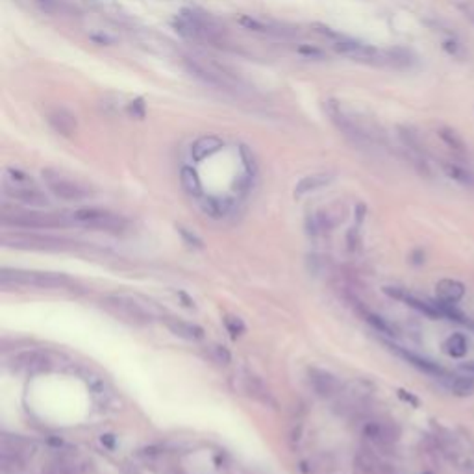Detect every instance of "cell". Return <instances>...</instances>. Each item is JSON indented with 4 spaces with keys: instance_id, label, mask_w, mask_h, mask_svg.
I'll list each match as a JSON object with an SVG mask.
<instances>
[{
    "instance_id": "cell-36",
    "label": "cell",
    "mask_w": 474,
    "mask_h": 474,
    "mask_svg": "<svg viewBox=\"0 0 474 474\" xmlns=\"http://www.w3.org/2000/svg\"><path fill=\"white\" fill-rule=\"evenodd\" d=\"M180 232H181V236L186 237V239H189L191 243H195L196 247H202V243H200V239H196V237L193 236V233H189V232H187L186 228H180Z\"/></svg>"
},
{
    "instance_id": "cell-10",
    "label": "cell",
    "mask_w": 474,
    "mask_h": 474,
    "mask_svg": "<svg viewBox=\"0 0 474 474\" xmlns=\"http://www.w3.org/2000/svg\"><path fill=\"white\" fill-rule=\"evenodd\" d=\"M6 247L15 248H32V251H73L76 248V243L60 239L52 236H15V237H2Z\"/></svg>"
},
{
    "instance_id": "cell-18",
    "label": "cell",
    "mask_w": 474,
    "mask_h": 474,
    "mask_svg": "<svg viewBox=\"0 0 474 474\" xmlns=\"http://www.w3.org/2000/svg\"><path fill=\"white\" fill-rule=\"evenodd\" d=\"M465 291H467V289H465V285L461 284V282L451 278L441 280V282H437L436 285L437 300L443 304H452V306H455V304L465 297Z\"/></svg>"
},
{
    "instance_id": "cell-15",
    "label": "cell",
    "mask_w": 474,
    "mask_h": 474,
    "mask_svg": "<svg viewBox=\"0 0 474 474\" xmlns=\"http://www.w3.org/2000/svg\"><path fill=\"white\" fill-rule=\"evenodd\" d=\"M51 367V362L43 352H21L11 359V369L17 372H41Z\"/></svg>"
},
{
    "instance_id": "cell-25",
    "label": "cell",
    "mask_w": 474,
    "mask_h": 474,
    "mask_svg": "<svg viewBox=\"0 0 474 474\" xmlns=\"http://www.w3.org/2000/svg\"><path fill=\"white\" fill-rule=\"evenodd\" d=\"M446 387L451 393H454L455 396H470L474 393V378L469 376H451L445 380Z\"/></svg>"
},
{
    "instance_id": "cell-13",
    "label": "cell",
    "mask_w": 474,
    "mask_h": 474,
    "mask_svg": "<svg viewBox=\"0 0 474 474\" xmlns=\"http://www.w3.org/2000/svg\"><path fill=\"white\" fill-rule=\"evenodd\" d=\"M334 51L343 54L347 58H352V60L358 61H380L384 60V56L376 47L367 45V43H359V41H350V39H339V41L334 43Z\"/></svg>"
},
{
    "instance_id": "cell-16",
    "label": "cell",
    "mask_w": 474,
    "mask_h": 474,
    "mask_svg": "<svg viewBox=\"0 0 474 474\" xmlns=\"http://www.w3.org/2000/svg\"><path fill=\"white\" fill-rule=\"evenodd\" d=\"M47 122L51 125V128L56 134L63 135V137H70V135L76 134V128H78V122H76V117L70 112H67L65 107H54L47 113Z\"/></svg>"
},
{
    "instance_id": "cell-28",
    "label": "cell",
    "mask_w": 474,
    "mask_h": 474,
    "mask_svg": "<svg viewBox=\"0 0 474 474\" xmlns=\"http://www.w3.org/2000/svg\"><path fill=\"white\" fill-rule=\"evenodd\" d=\"M439 137H441L443 143H445L452 152L461 154V156L467 152V144H465V141L461 139L460 134H455L452 128H441V130H439Z\"/></svg>"
},
{
    "instance_id": "cell-19",
    "label": "cell",
    "mask_w": 474,
    "mask_h": 474,
    "mask_svg": "<svg viewBox=\"0 0 474 474\" xmlns=\"http://www.w3.org/2000/svg\"><path fill=\"white\" fill-rule=\"evenodd\" d=\"M396 352H399V356H402L406 362H409L411 365H414V367L421 369V371L426 372V374H432V376L439 378V380H446V378L451 376V374H448V372H446L441 365H437V363L430 362V359L423 358V356H417V354L408 352V350H404V349H396Z\"/></svg>"
},
{
    "instance_id": "cell-6",
    "label": "cell",
    "mask_w": 474,
    "mask_h": 474,
    "mask_svg": "<svg viewBox=\"0 0 474 474\" xmlns=\"http://www.w3.org/2000/svg\"><path fill=\"white\" fill-rule=\"evenodd\" d=\"M325 112L328 113L330 121L334 122V126L341 132L344 139L350 141L354 147H358V149L372 147V135L356 119H352L349 113H344L339 104L334 102V100H328V102H325Z\"/></svg>"
},
{
    "instance_id": "cell-24",
    "label": "cell",
    "mask_w": 474,
    "mask_h": 474,
    "mask_svg": "<svg viewBox=\"0 0 474 474\" xmlns=\"http://www.w3.org/2000/svg\"><path fill=\"white\" fill-rule=\"evenodd\" d=\"M180 181L181 187L186 189L187 195L191 196H202V184H200V178L196 174V171L193 167H181L180 171Z\"/></svg>"
},
{
    "instance_id": "cell-17",
    "label": "cell",
    "mask_w": 474,
    "mask_h": 474,
    "mask_svg": "<svg viewBox=\"0 0 474 474\" xmlns=\"http://www.w3.org/2000/svg\"><path fill=\"white\" fill-rule=\"evenodd\" d=\"M165 321V326L169 328L171 334H174L180 339L186 341H199L204 337V330L200 328V326L193 325V322H187L184 319H177V317H167V319H163Z\"/></svg>"
},
{
    "instance_id": "cell-3",
    "label": "cell",
    "mask_w": 474,
    "mask_h": 474,
    "mask_svg": "<svg viewBox=\"0 0 474 474\" xmlns=\"http://www.w3.org/2000/svg\"><path fill=\"white\" fill-rule=\"evenodd\" d=\"M359 433L363 441L367 443V448L372 451H389L400 437L399 426L393 421L374 415H365L359 418Z\"/></svg>"
},
{
    "instance_id": "cell-9",
    "label": "cell",
    "mask_w": 474,
    "mask_h": 474,
    "mask_svg": "<svg viewBox=\"0 0 474 474\" xmlns=\"http://www.w3.org/2000/svg\"><path fill=\"white\" fill-rule=\"evenodd\" d=\"M344 218H347V208H344L343 204H339V202H335V204L319 209L315 214L307 215L306 230L307 233L313 237L326 236V233L332 232L334 228L339 226Z\"/></svg>"
},
{
    "instance_id": "cell-27",
    "label": "cell",
    "mask_w": 474,
    "mask_h": 474,
    "mask_svg": "<svg viewBox=\"0 0 474 474\" xmlns=\"http://www.w3.org/2000/svg\"><path fill=\"white\" fill-rule=\"evenodd\" d=\"M232 208V202L228 199H215V196H209V199L202 200V209H204V214H208L209 217L218 218L224 217V215L230 211Z\"/></svg>"
},
{
    "instance_id": "cell-20",
    "label": "cell",
    "mask_w": 474,
    "mask_h": 474,
    "mask_svg": "<svg viewBox=\"0 0 474 474\" xmlns=\"http://www.w3.org/2000/svg\"><path fill=\"white\" fill-rule=\"evenodd\" d=\"M223 147V139H218L217 135H202V137H199V139L193 143V147H191V156H193L195 162H202V159L209 158V156H214L215 152H218Z\"/></svg>"
},
{
    "instance_id": "cell-35",
    "label": "cell",
    "mask_w": 474,
    "mask_h": 474,
    "mask_svg": "<svg viewBox=\"0 0 474 474\" xmlns=\"http://www.w3.org/2000/svg\"><path fill=\"white\" fill-rule=\"evenodd\" d=\"M89 38L93 39L95 43H98V45H110V43H113V39L107 38L106 33H91Z\"/></svg>"
},
{
    "instance_id": "cell-4",
    "label": "cell",
    "mask_w": 474,
    "mask_h": 474,
    "mask_svg": "<svg viewBox=\"0 0 474 474\" xmlns=\"http://www.w3.org/2000/svg\"><path fill=\"white\" fill-rule=\"evenodd\" d=\"M2 224L6 228H23V230H51V228L70 226L67 215L43 214V211H28V209H14L2 211Z\"/></svg>"
},
{
    "instance_id": "cell-29",
    "label": "cell",
    "mask_w": 474,
    "mask_h": 474,
    "mask_svg": "<svg viewBox=\"0 0 474 474\" xmlns=\"http://www.w3.org/2000/svg\"><path fill=\"white\" fill-rule=\"evenodd\" d=\"M367 321H369V325L374 326V328H376L378 332H381V334L389 335V337H395V335H396L395 328H393V326H391L389 322H387L386 319H384V317L374 315V313H369Z\"/></svg>"
},
{
    "instance_id": "cell-12",
    "label": "cell",
    "mask_w": 474,
    "mask_h": 474,
    "mask_svg": "<svg viewBox=\"0 0 474 474\" xmlns=\"http://www.w3.org/2000/svg\"><path fill=\"white\" fill-rule=\"evenodd\" d=\"M307 381H310V387L315 391V395L321 399H339L343 393V386L337 380V376H334L332 372L325 371V369H307Z\"/></svg>"
},
{
    "instance_id": "cell-21",
    "label": "cell",
    "mask_w": 474,
    "mask_h": 474,
    "mask_svg": "<svg viewBox=\"0 0 474 474\" xmlns=\"http://www.w3.org/2000/svg\"><path fill=\"white\" fill-rule=\"evenodd\" d=\"M237 24H241L243 28L251 30V32L267 33V36H282V33H285V30L280 28L278 24L270 23V21L256 19L252 15H237Z\"/></svg>"
},
{
    "instance_id": "cell-5",
    "label": "cell",
    "mask_w": 474,
    "mask_h": 474,
    "mask_svg": "<svg viewBox=\"0 0 474 474\" xmlns=\"http://www.w3.org/2000/svg\"><path fill=\"white\" fill-rule=\"evenodd\" d=\"M67 217L70 221V226L75 224V226L89 228V230H97V232L122 233L128 226V223L121 215L100 208H78L67 214Z\"/></svg>"
},
{
    "instance_id": "cell-37",
    "label": "cell",
    "mask_w": 474,
    "mask_h": 474,
    "mask_svg": "<svg viewBox=\"0 0 474 474\" xmlns=\"http://www.w3.org/2000/svg\"><path fill=\"white\" fill-rule=\"evenodd\" d=\"M463 369L467 372H470V374H474V362H469V363H465L463 365Z\"/></svg>"
},
{
    "instance_id": "cell-8",
    "label": "cell",
    "mask_w": 474,
    "mask_h": 474,
    "mask_svg": "<svg viewBox=\"0 0 474 474\" xmlns=\"http://www.w3.org/2000/svg\"><path fill=\"white\" fill-rule=\"evenodd\" d=\"M41 178L45 181L47 189L51 191L52 195L65 202H82L89 196V189L78 184L73 178L61 174V172L54 171V169H43Z\"/></svg>"
},
{
    "instance_id": "cell-11",
    "label": "cell",
    "mask_w": 474,
    "mask_h": 474,
    "mask_svg": "<svg viewBox=\"0 0 474 474\" xmlns=\"http://www.w3.org/2000/svg\"><path fill=\"white\" fill-rule=\"evenodd\" d=\"M237 381H239V389H241L248 399L258 402V404L265 406V408H276V406H278L270 387L267 386L265 381L261 380L258 374H254V372L243 371L241 374H239V378H237Z\"/></svg>"
},
{
    "instance_id": "cell-31",
    "label": "cell",
    "mask_w": 474,
    "mask_h": 474,
    "mask_svg": "<svg viewBox=\"0 0 474 474\" xmlns=\"http://www.w3.org/2000/svg\"><path fill=\"white\" fill-rule=\"evenodd\" d=\"M208 356L211 359H214L215 363H223V365H226V363H230V352H228L224 347H218V344H214V347H208Z\"/></svg>"
},
{
    "instance_id": "cell-7",
    "label": "cell",
    "mask_w": 474,
    "mask_h": 474,
    "mask_svg": "<svg viewBox=\"0 0 474 474\" xmlns=\"http://www.w3.org/2000/svg\"><path fill=\"white\" fill-rule=\"evenodd\" d=\"M102 307L113 313L122 321L130 322L135 326H147L152 322V313L144 306H141L137 300L125 295H107L102 298Z\"/></svg>"
},
{
    "instance_id": "cell-22",
    "label": "cell",
    "mask_w": 474,
    "mask_h": 474,
    "mask_svg": "<svg viewBox=\"0 0 474 474\" xmlns=\"http://www.w3.org/2000/svg\"><path fill=\"white\" fill-rule=\"evenodd\" d=\"M332 180H334V177H332V174H326V172L310 174V177L302 178V180L298 181L297 186H295V195L302 196V195H307V193H313V191L322 189V187L328 186Z\"/></svg>"
},
{
    "instance_id": "cell-23",
    "label": "cell",
    "mask_w": 474,
    "mask_h": 474,
    "mask_svg": "<svg viewBox=\"0 0 474 474\" xmlns=\"http://www.w3.org/2000/svg\"><path fill=\"white\" fill-rule=\"evenodd\" d=\"M443 171L448 178H452L454 181L461 184V186H474V174L469 171V169L461 167L458 163H451V162H443Z\"/></svg>"
},
{
    "instance_id": "cell-14",
    "label": "cell",
    "mask_w": 474,
    "mask_h": 474,
    "mask_svg": "<svg viewBox=\"0 0 474 474\" xmlns=\"http://www.w3.org/2000/svg\"><path fill=\"white\" fill-rule=\"evenodd\" d=\"M356 469L359 474H400L393 465L381 460L372 448H365L356 455Z\"/></svg>"
},
{
    "instance_id": "cell-1",
    "label": "cell",
    "mask_w": 474,
    "mask_h": 474,
    "mask_svg": "<svg viewBox=\"0 0 474 474\" xmlns=\"http://www.w3.org/2000/svg\"><path fill=\"white\" fill-rule=\"evenodd\" d=\"M0 284L23 285V288L38 289H70L75 288V282L65 275L58 273H43V270H24V269H2L0 273Z\"/></svg>"
},
{
    "instance_id": "cell-26",
    "label": "cell",
    "mask_w": 474,
    "mask_h": 474,
    "mask_svg": "<svg viewBox=\"0 0 474 474\" xmlns=\"http://www.w3.org/2000/svg\"><path fill=\"white\" fill-rule=\"evenodd\" d=\"M443 350H445L451 358H463L467 350H469L467 337H465L463 334H452L451 337H446V341L443 343Z\"/></svg>"
},
{
    "instance_id": "cell-34",
    "label": "cell",
    "mask_w": 474,
    "mask_h": 474,
    "mask_svg": "<svg viewBox=\"0 0 474 474\" xmlns=\"http://www.w3.org/2000/svg\"><path fill=\"white\" fill-rule=\"evenodd\" d=\"M224 325H226L228 332L233 335H241L245 332V325L241 322V319H237V317H224Z\"/></svg>"
},
{
    "instance_id": "cell-2",
    "label": "cell",
    "mask_w": 474,
    "mask_h": 474,
    "mask_svg": "<svg viewBox=\"0 0 474 474\" xmlns=\"http://www.w3.org/2000/svg\"><path fill=\"white\" fill-rule=\"evenodd\" d=\"M4 195L11 200H17L24 206L32 208H45L48 206V196L33 184L32 178L19 169H6L4 172Z\"/></svg>"
},
{
    "instance_id": "cell-30",
    "label": "cell",
    "mask_w": 474,
    "mask_h": 474,
    "mask_svg": "<svg viewBox=\"0 0 474 474\" xmlns=\"http://www.w3.org/2000/svg\"><path fill=\"white\" fill-rule=\"evenodd\" d=\"M43 474H78V469H75V467L67 463V461L56 460L47 465V469H45Z\"/></svg>"
},
{
    "instance_id": "cell-32",
    "label": "cell",
    "mask_w": 474,
    "mask_h": 474,
    "mask_svg": "<svg viewBox=\"0 0 474 474\" xmlns=\"http://www.w3.org/2000/svg\"><path fill=\"white\" fill-rule=\"evenodd\" d=\"M36 4L39 6V10L45 11L48 15H54L58 11L63 10V4H61V0H33Z\"/></svg>"
},
{
    "instance_id": "cell-33",
    "label": "cell",
    "mask_w": 474,
    "mask_h": 474,
    "mask_svg": "<svg viewBox=\"0 0 474 474\" xmlns=\"http://www.w3.org/2000/svg\"><path fill=\"white\" fill-rule=\"evenodd\" d=\"M297 52L306 58H312V60H326L325 52L321 48L312 47V45H300V47H297Z\"/></svg>"
}]
</instances>
